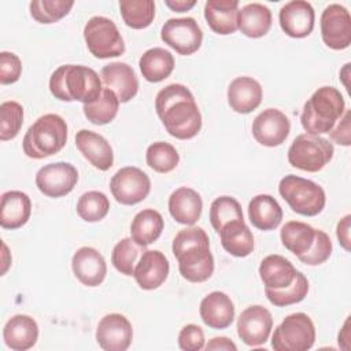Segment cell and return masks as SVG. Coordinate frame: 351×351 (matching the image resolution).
<instances>
[{"mask_svg":"<svg viewBox=\"0 0 351 351\" xmlns=\"http://www.w3.org/2000/svg\"><path fill=\"white\" fill-rule=\"evenodd\" d=\"M346 111V101L340 90L333 86L318 88L304 103L300 122L310 134L329 133Z\"/></svg>","mask_w":351,"mask_h":351,"instance_id":"277c9868","label":"cell"},{"mask_svg":"<svg viewBox=\"0 0 351 351\" xmlns=\"http://www.w3.org/2000/svg\"><path fill=\"white\" fill-rule=\"evenodd\" d=\"M291 132L288 117L277 108H266L252 122L254 138L265 147L281 145Z\"/></svg>","mask_w":351,"mask_h":351,"instance_id":"2e32d148","label":"cell"},{"mask_svg":"<svg viewBox=\"0 0 351 351\" xmlns=\"http://www.w3.org/2000/svg\"><path fill=\"white\" fill-rule=\"evenodd\" d=\"M299 270L284 256L273 254L262 259L259 265V276L269 289H281L291 285Z\"/></svg>","mask_w":351,"mask_h":351,"instance_id":"83f0119b","label":"cell"},{"mask_svg":"<svg viewBox=\"0 0 351 351\" xmlns=\"http://www.w3.org/2000/svg\"><path fill=\"white\" fill-rule=\"evenodd\" d=\"M163 226L165 222L160 213L154 208H145L134 215L130 223V237L147 247L159 239Z\"/></svg>","mask_w":351,"mask_h":351,"instance_id":"d6a6232c","label":"cell"},{"mask_svg":"<svg viewBox=\"0 0 351 351\" xmlns=\"http://www.w3.org/2000/svg\"><path fill=\"white\" fill-rule=\"evenodd\" d=\"M7 252H8V248H7L5 243H3V269H1V274H5V271H7V269H8L10 263H11V261H7V259H5Z\"/></svg>","mask_w":351,"mask_h":351,"instance_id":"816d5d0a","label":"cell"},{"mask_svg":"<svg viewBox=\"0 0 351 351\" xmlns=\"http://www.w3.org/2000/svg\"><path fill=\"white\" fill-rule=\"evenodd\" d=\"M271 329V313L261 304L247 307L241 311L237 319V335L241 341L250 347L265 344L270 336Z\"/></svg>","mask_w":351,"mask_h":351,"instance_id":"5bb4252c","label":"cell"},{"mask_svg":"<svg viewBox=\"0 0 351 351\" xmlns=\"http://www.w3.org/2000/svg\"><path fill=\"white\" fill-rule=\"evenodd\" d=\"M145 251V245L136 243L132 237H125L112 248L111 263L119 273L133 276L136 265Z\"/></svg>","mask_w":351,"mask_h":351,"instance_id":"d590c367","label":"cell"},{"mask_svg":"<svg viewBox=\"0 0 351 351\" xmlns=\"http://www.w3.org/2000/svg\"><path fill=\"white\" fill-rule=\"evenodd\" d=\"M71 269L78 281L86 287L100 285L107 274L106 259L93 247L78 248L73 255Z\"/></svg>","mask_w":351,"mask_h":351,"instance_id":"ac0fdd59","label":"cell"},{"mask_svg":"<svg viewBox=\"0 0 351 351\" xmlns=\"http://www.w3.org/2000/svg\"><path fill=\"white\" fill-rule=\"evenodd\" d=\"M110 189L118 203L133 206L148 196L151 191V180L141 169L126 166L112 176Z\"/></svg>","mask_w":351,"mask_h":351,"instance_id":"8fae6325","label":"cell"},{"mask_svg":"<svg viewBox=\"0 0 351 351\" xmlns=\"http://www.w3.org/2000/svg\"><path fill=\"white\" fill-rule=\"evenodd\" d=\"M118 108L119 100L117 95L108 88H103L101 95L96 100L86 103L82 107L85 117L93 125L110 123L117 117Z\"/></svg>","mask_w":351,"mask_h":351,"instance_id":"e575fe53","label":"cell"},{"mask_svg":"<svg viewBox=\"0 0 351 351\" xmlns=\"http://www.w3.org/2000/svg\"><path fill=\"white\" fill-rule=\"evenodd\" d=\"M315 328L304 313L287 315L274 329L271 347L274 351H306L314 346Z\"/></svg>","mask_w":351,"mask_h":351,"instance_id":"ba28073f","label":"cell"},{"mask_svg":"<svg viewBox=\"0 0 351 351\" xmlns=\"http://www.w3.org/2000/svg\"><path fill=\"white\" fill-rule=\"evenodd\" d=\"M38 339L37 322L26 314L11 317L3 328V340L14 351H26L32 348Z\"/></svg>","mask_w":351,"mask_h":351,"instance_id":"cb8c5ba5","label":"cell"},{"mask_svg":"<svg viewBox=\"0 0 351 351\" xmlns=\"http://www.w3.org/2000/svg\"><path fill=\"white\" fill-rule=\"evenodd\" d=\"M84 40L89 52L97 59L115 58L125 52L123 38L117 25L107 16H92L84 27Z\"/></svg>","mask_w":351,"mask_h":351,"instance_id":"9c48e42d","label":"cell"},{"mask_svg":"<svg viewBox=\"0 0 351 351\" xmlns=\"http://www.w3.org/2000/svg\"><path fill=\"white\" fill-rule=\"evenodd\" d=\"M160 38L180 55L195 53L203 41V32L195 18H170L160 30Z\"/></svg>","mask_w":351,"mask_h":351,"instance_id":"30bf717a","label":"cell"},{"mask_svg":"<svg viewBox=\"0 0 351 351\" xmlns=\"http://www.w3.org/2000/svg\"><path fill=\"white\" fill-rule=\"evenodd\" d=\"M22 74V62L14 52H0V82L3 85L14 84Z\"/></svg>","mask_w":351,"mask_h":351,"instance_id":"f6af8a7d","label":"cell"},{"mask_svg":"<svg viewBox=\"0 0 351 351\" xmlns=\"http://www.w3.org/2000/svg\"><path fill=\"white\" fill-rule=\"evenodd\" d=\"M237 26L250 38L263 37L271 27V11L261 3L245 4L239 10Z\"/></svg>","mask_w":351,"mask_h":351,"instance_id":"f546056e","label":"cell"},{"mask_svg":"<svg viewBox=\"0 0 351 351\" xmlns=\"http://www.w3.org/2000/svg\"><path fill=\"white\" fill-rule=\"evenodd\" d=\"M218 233L223 250L230 255L245 258L254 251V236L244 219L226 223Z\"/></svg>","mask_w":351,"mask_h":351,"instance_id":"4dcf8cb0","label":"cell"},{"mask_svg":"<svg viewBox=\"0 0 351 351\" xmlns=\"http://www.w3.org/2000/svg\"><path fill=\"white\" fill-rule=\"evenodd\" d=\"M74 1L69 0H33L29 4L30 15L38 23H55L66 16L73 8Z\"/></svg>","mask_w":351,"mask_h":351,"instance_id":"b9f144b4","label":"cell"},{"mask_svg":"<svg viewBox=\"0 0 351 351\" xmlns=\"http://www.w3.org/2000/svg\"><path fill=\"white\" fill-rule=\"evenodd\" d=\"M155 110L167 133L189 140L202 129V114L192 92L182 84L162 88L155 97Z\"/></svg>","mask_w":351,"mask_h":351,"instance_id":"6da1fadb","label":"cell"},{"mask_svg":"<svg viewBox=\"0 0 351 351\" xmlns=\"http://www.w3.org/2000/svg\"><path fill=\"white\" fill-rule=\"evenodd\" d=\"M332 248H333L332 241L328 233H325L324 230L315 229V237L310 250L306 254L298 256V259L304 265L318 266L329 259L332 254Z\"/></svg>","mask_w":351,"mask_h":351,"instance_id":"ee69618b","label":"cell"},{"mask_svg":"<svg viewBox=\"0 0 351 351\" xmlns=\"http://www.w3.org/2000/svg\"><path fill=\"white\" fill-rule=\"evenodd\" d=\"M280 237L288 251L300 256L310 250L315 237V229L306 222L289 221L281 228Z\"/></svg>","mask_w":351,"mask_h":351,"instance_id":"836d02e7","label":"cell"},{"mask_svg":"<svg viewBox=\"0 0 351 351\" xmlns=\"http://www.w3.org/2000/svg\"><path fill=\"white\" fill-rule=\"evenodd\" d=\"M237 16V0H208L204 4V18L208 26L221 36L233 34L239 29Z\"/></svg>","mask_w":351,"mask_h":351,"instance_id":"4316f807","label":"cell"},{"mask_svg":"<svg viewBox=\"0 0 351 351\" xmlns=\"http://www.w3.org/2000/svg\"><path fill=\"white\" fill-rule=\"evenodd\" d=\"M204 348L207 351H211V350H225V351H236L237 350V346L228 337L225 336H219V337H213L206 346Z\"/></svg>","mask_w":351,"mask_h":351,"instance_id":"681fc988","label":"cell"},{"mask_svg":"<svg viewBox=\"0 0 351 351\" xmlns=\"http://www.w3.org/2000/svg\"><path fill=\"white\" fill-rule=\"evenodd\" d=\"M119 10L126 26L145 29L155 18V3L152 0H122Z\"/></svg>","mask_w":351,"mask_h":351,"instance_id":"8d00e7d4","label":"cell"},{"mask_svg":"<svg viewBox=\"0 0 351 351\" xmlns=\"http://www.w3.org/2000/svg\"><path fill=\"white\" fill-rule=\"evenodd\" d=\"M140 71L148 82H160L174 70V56L170 51L154 47L147 49L138 60Z\"/></svg>","mask_w":351,"mask_h":351,"instance_id":"1f68e13d","label":"cell"},{"mask_svg":"<svg viewBox=\"0 0 351 351\" xmlns=\"http://www.w3.org/2000/svg\"><path fill=\"white\" fill-rule=\"evenodd\" d=\"M263 90L252 77H237L228 86V103L234 112L248 114L262 101Z\"/></svg>","mask_w":351,"mask_h":351,"instance_id":"603a6c76","label":"cell"},{"mask_svg":"<svg viewBox=\"0 0 351 351\" xmlns=\"http://www.w3.org/2000/svg\"><path fill=\"white\" fill-rule=\"evenodd\" d=\"M23 123V107L14 100L0 104V140L8 141L18 136Z\"/></svg>","mask_w":351,"mask_h":351,"instance_id":"7bdbcfd3","label":"cell"},{"mask_svg":"<svg viewBox=\"0 0 351 351\" xmlns=\"http://www.w3.org/2000/svg\"><path fill=\"white\" fill-rule=\"evenodd\" d=\"M248 219L259 230H273L282 221V208L271 195H256L248 203Z\"/></svg>","mask_w":351,"mask_h":351,"instance_id":"f1b7e54d","label":"cell"},{"mask_svg":"<svg viewBox=\"0 0 351 351\" xmlns=\"http://www.w3.org/2000/svg\"><path fill=\"white\" fill-rule=\"evenodd\" d=\"M204 333L195 324L185 325L178 333V346L184 351H200L204 348Z\"/></svg>","mask_w":351,"mask_h":351,"instance_id":"bcb514c9","label":"cell"},{"mask_svg":"<svg viewBox=\"0 0 351 351\" xmlns=\"http://www.w3.org/2000/svg\"><path fill=\"white\" fill-rule=\"evenodd\" d=\"M350 221H351V215L347 214L337 222V228H336L337 240L346 251H350Z\"/></svg>","mask_w":351,"mask_h":351,"instance_id":"c3c4849f","label":"cell"},{"mask_svg":"<svg viewBox=\"0 0 351 351\" xmlns=\"http://www.w3.org/2000/svg\"><path fill=\"white\" fill-rule=\"evenodd\" d=\"M132 339V324L122 314H107L97 324L96 341L106 351H125L130 347Z\"/></svg>","mask_w":351,"mask_h":351,"instance_id":"9a60e30c","label":"cell"},{"mask_svg":"<svg viewBox=\"0 0 351 351\" xmlns=\"http://www.w3.org/2000/svg\"><path fill=\"white\" fill-rule=\"evenodd\" d=\"M199 313L207 326L225 329L230 326L234 319V304L225 292L214 291L202 299Z\"/></svg>","mask_w":351,"mask_h":351,"instance_id":"7402d4cb","label":"cell"},{"mask_svg":"<svg viewBox=\"0 0 351 351\" xmlns=\"http://www.w3.org/2000/svg\"><path fill=\"white\" fill-rule=\"evenodd\" d=\"M75 145L84 158L96 169L106 171L114 163V152L110 143L99 133L81 129L75 134Z\"/></svg>","mask_w":351,"mask_h":351,"instance_id":"44dd1931","label":"cell"},{"mask_svg":"<svg viewBox=\"0 0 351 351\" xmlns=\"http://www.w3.org/2000/svg\"><path fill=\"white\" fill-rule=\"evenodd\" d=\"M108 197L99 191L85 192L77 202V214L85 222L101 221L108 214Z\"/></svg>","mask_w":351,"mask_h":351,"instance_id":"60d3db41","label":"cell"},{"mask_svg":"<svg viewBox=\"0 0 351 351\" xmlns=\"http://www.w3.org/2000/svg\"><path fill=\"white\" fill-rule=\"evenodd\" d=\"M32 200L22 191H7L0 200V225L4 229L22 228L30 218Z\"/></svg>","mask_w":351,"mask_h":351,"instance_id":"d4e9b609","label":"cell"},{"mask_svg":"<svg viewBox=\"0 0 351 351\" xmlns=\"http://www.w3.org/2000/svg\"><path fill=\"white\" fill-rule=\"evenodd\" d=\"M178 261L180 274L189 282H204L214 273V256L210 252V239L200 226L180 230L171 244Z\"/></svg>","mask_w":351,"mask_h":351,"instance_id":"7a4b0ae2","label":"cell"},{"mask_svg":"<svg viewBox=\"0 0 351 351\" xmlns=\"http://www.w3.org/2000/svg\"><path fill=\"white\" fill-rule=\"evenodd\" d=\"M145 160L154 171L165 174L173 171L177 167L180 155L170 143L156 141L147 148Z\"/></svg>","mask_w":351,"mask_h":351,"instance_id":"f35d334b","label":"cell"},{"mask_svg":"<svg viewBox=\"0 0 351 351\" xmlns=\"http://www.w3.org/2000/svg\"><path fill=\"white\" fill-rule=\"evenodd\" d=\"M100 78L104 88L111 89L117 95L119 103H128L137 95L138 80L128 63L112 62L106 64L100 71Z\"/></svg>","mask_w":351,"mask_h":351,"instance_id":"ffe728a7","label":"cell"},{"mask_svg":"<svg viewBox=\"0 0 351 351\" xmlns=\"http://www.w3.org/2000/svg\"><path fill=\"white\" fill-rule=\"evenodd\" d=\"M170 265L163 252L147 250L136 265L133 277L141 289L152 291L159 288L167 278Z\"/></svg>","mask_w":351,"mask_h":351,"instance_id":"d6986e66","label":"cell"},{"mask_svg":"<svg viewBox=\"0 0 351 351\" xmlns=\"http://www.w3.org/2000/svg\"><path fill=\"white\" fill-rule=\"evenodd\" d=\"M78 181L77 169L67 162L43 166L36 174V185L48 197H62L70 193Z\"/></svg>","mask_w":351,"mask_h":351,"instance_id":"7c38bea8","label":"cell"},{"mask_svg":"<svg viewBox=\"0 0 351 351\" xmlns=\"http://www.w3.org/2000/svg\"><path fill=\"white\" fill-rule=\"evenodd\" d=\"M49 90L62 101L77 100L86 104L101 95L103 81L88 66L63 64L51 74Z\"/></svg>","mask_w":351,"mask_h":351,"instance_id":"3957f363","label":"cell"},{"mask_svg":"<svg viewBox=\"0 0 351 351\" xmlns=\"http://www.w3.org/2000/svg\"><path fill=\"white\" fill-rule=\"evenodd\" d=\"M278 192L292 211L304 217L318 215L326 203L325 191L321 185L295 174L281 178Z\"/></svg>","mask_w":351,"mask_h":351,"instance_id":"8992f818","label":"cell"},{"mask_svg":"<svg viewBox=\"0 0 351 351\" xmlns=\"http://www.w3.org/2000/svg\"><path fill=\"white\" fill-rule=\"evenodd\" d=\"M321 37L332 49H346L351 44V16L346 7L329 4L321 14Z\"/></svg>","mask_w":351,"mask_h":351,"instance_id":"4fadbf2b","label":"cell"},{"mask_svg":"<svg viewBox=\"0 0 351 351\" xmlns=\"http://www.w3.org/2000/svg\"><path fill=\"white\" fill-rule=\"evenodd\" d=\"M165 4L176 12H184V11H189L192 7H195L196 1L195 0H166Z\"/></svg>","mask_w":351,"mask_h":351,"instance_id":"f907efd6","label":"cell"},{"mask_svg":"<svg viewBox=\"0 0 351 351\" xmlns=\"http://www.w3.org/2000/svg\"><path fill=\"white\" fill-rule=\"evenodd\" d=\"M330 138L344 147H348L351 144V134H350V110H346L341 115L337 125L332 128L329 132Z\"/></svg>","mask_w":351,"mask_h":351,"instance_id":"7dc6e473","label":"cell"},{"mask_svg":"<svg viewBox=\"0 0 351 351\" xmlns=\"http://www.w3.org/2000/svg\"><path fill=\"white\" fill-rule=\"evenodd\" d=\"M67 141L66 121L58 114H45L34 121L25 133L22 147L26 156L44 159L58 154Z\"/></svg>","mask_w":351,"mask_h":351,"instance_id":"5b68a950","label":"cell"},{"mask_svg":"<svg viewBox=\"0 0 351 351\" xmlns=\"http://www.w3.org/2000/svg\"><path fill=\"white\" fill-rule=\"evenodd\" d=\"M244 219L240 203L232 196H219L210 206V222L218 233L226 223Z\"/></svg>","mask_w":351,"mask_h":351,"instance_id":"ab89813d","label":"cell"},{"mask_svg":"<svg viewBox=\"0 0 351 351\" xmlns=\"http://www.w3.org/2000/svg\"><path fill=\"white\" fill-rule=\"evenodd\" d=\"M333 154V144L329 140L318 134L303 133L292 141L288 149V162L296 169L315 173L332 160Z\"/></svg>","mask_w":351,"mask_h":351,"instance_id":"52a82bcc","label":"cell"},{"mask_svg":"<svg viewBox=\"0 0 351 351\" xmlns=\"http://www.w3.org/2000/svg\"><path fill=\"white\" fill-rule=\"evenodd\" d=\"M308 292V280L303 273L298 271L293 282L281 289H269L265 288L267 300L277 307H285L302 302Z\"/></svg>","mask_w":351,"mask_h":351,"instance_id":"74e56055","label":"cell"},{"mask_svg":"<svg viewBox=\"0 0 351 351\" xmlns=\"http://www.w3.org/2000/svg\"><path fill=\"white\" fill-rule=\"evenodd\" d=\"M278 21L287 36L292 38H303L314 29L315 12L308 1L292 0L281 7Z\"/></svg>","mask_w":351,"mask_h":351,"instance_id":"e0dca14e","label":"cell"},{"mask_svg":"<svg viewBox=\"0 0 351 351\" xmlns=\"http://www.w3.org/2000/svg\"><path fill=\"white\" fill-rule=\"evenodd\" d=\"M167 206L170 215L178 223L192 226L202 215L203 200L195 189L181 186L170 195Z\"/></svg>","mask_w":351,"mask_h":351,"instance_id":"484cf974","label":"cell"}]
</instances>
